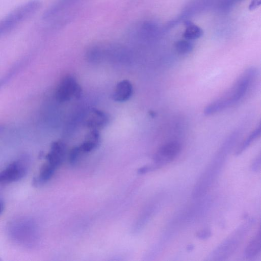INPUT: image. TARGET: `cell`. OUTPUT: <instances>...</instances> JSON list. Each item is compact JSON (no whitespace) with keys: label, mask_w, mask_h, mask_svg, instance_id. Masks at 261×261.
Masks as SVG:
<instances>
[{"label":"cell","mask_w":261,"mask_h":261,"mask_svg":"<svg viewBox=\"0 0 261 261\" xmlns=\"http://www.w3.org/2000/svg\"><path fill=\"white\" fill-rule=\"evenodd\" d=\"M26 163L22 160L14 161L0 172V184L18 181L22 178L27 172Z\"/></svg>","instance_id":"5"},{"label":"cell","mask_w":261,"mask_h":261,"mask_svg":"<svg viewBox=\"0 0 261 261\" xmlns=\"http://www.w3.org/2000/svg\"><path fill=\"white\" fill-rule=\"evenodd\" d=\"M2 129V128L1 127V126H0V130Z\"/></svg>","instance_id":"21"},{"label":"cell","mask_w":261,"mask_h":261,"mask_svg":"<svg viewBox=\"0 0 261 261\" xmlns=\"http://www.w3.org/2000/svg\"><path fill=\"white\" fill-rule=\"evenodd\" d=\"M186 27L183 37L188 40L198 39L203 35V32L201 28L190 21L185 22Z\"/></svg>","instance_id":"14"},{"label":"cell","mask_w":261,"mask_h":261,"mask_svg":"<svg viewBox=\"0 0 261 261\" xmlns=\"http://www.w3.org/2000/svg\"><path fill=\"white\" fill-rule=\"evenodd\" d=\"M256 75V69L254 67L245 70L230 88L205 108L204 114L213 115L239 102L247 93Z\"/></svg>","instance_id":"1"},{"label":"cell","mask_w":261,"mask_h":261,"mask_svg":"<svg viewBox=\"0 0 261 261\" xmlns=\"http://www.w3.org/2000/svg\"><path fill=\"white\" fill-rule=\"evenodd\" d=\"M194 249V246L193 245H189L187 246V250L189 251H191Z\"/></svg>","instance_id":"20"},{"label":"cell","mask_w":261,"mask_h":261,"mask_svg":"<svg viewBox=\"0 0 261 261\" xmlns=\"http://www.w3.org/2000/svg\"><path fill=\"white\" fill-rule=\"evenodd\" d=\"M260 155H259L253 161L252 166L251 169L254 172L258 171L260 169Z\"/></svg>","instance_id":"17"},{"label":"cell","mask_w":261,"mask_h":261,"mask_svg":"<svg viewBox=\"0 0 261 261\" xmlns=\"http://www.w3.org/2000/svg\"><path fill=\"white\" fill-rule=\"evenodd\" d=\"M39 0H30L17 6L0 19V37L7 34L28 19L40 9Z\"/></svg>","instance_id":"2"},{"label":"cell","mask_w":261,"mask_h":261,"mask_svg":"<svg viewBox=\"0 0 261 261\" xmlns=\"http://www.w3.org/2000/svg\"><path fill=\"white\" fill-rule=\"evenodd\" d=\"M81 94L82 89L75 77L71 75H67L59 84L55 96L59 102H65L73 97L79 98Z\"/></svg>","instance_id":"3"},{"label":"cell","mask_w":261,"mask_h":261,"mask_svg":"<svg viewBox=\"0 0 261 261\" xmlns=\"http://www.w3.org/2000/svg\"><path fill=\"white\" fill-rule=\"evenodd\" d=\"M261 127L260 123L250 133V134L244 140L236 149L235 154L239 155L243 152L260 135Z\"/></svg>","instance_id":"13"},{"label":"cell","mask_w":261,"mask_h":261,"mask_svg":"<svg viewBox=\"0 0 261 261\" xmlns=\"http://www.w3.org/2000/svg\"><path fill=\"white\" fill-rule=\"evenodd\" d=\"M261 4V0H252L250 2L248 9L250 11L255 10L256 8L258 7Z\"/></svg>","instance_id":"18"},{"label":"cell","mask_w":261,"mask_h":261,"mask_svg":"<svg viewBox=\"0 0 261 261\" xmlns=\"http://www.w3.org/2000/svg\"><path fill=\"white\" fill-rule=\"evenodd\" d=\"M4 210V203L3 200H0V215Z\"/></svg>","instance_id":"19"},{"label":"cell","mask_w":261,"mask_h":261,"mask_svg":"<svg viewBox=\"0 0 261 261\" xmlns=\"http://www.w3.org/2000/svg\"><path fill=\"white\" fill-rule=\"evenodd\" d=\"M261 236L260 229L256 233L246 246L244 254L248 258H253L260 252Z\"/></svg>","instance_id":"12"},{"label":"cell","mask_w":261,"mask_h":261,"mask_svg":"<svg viewBox=\"0 0 261 261\" xmlns=\"http://www.w3.org/2000/svg\"><path fill=\"white\" fill-rule=\"evenodd\" d=\"M79 0H57L43 13L42 18L48 20L53 18L66 8L74 4Z\"/></svg>","instance_id":"11"},{"label":"cell","mask_w":261,"mask_h":261,"mask_svg":"<svg viewBox=\"0 0 261 261\" xmlns=\"http://www.w3.org/2000/svg\"><path fill=\"white\" fill-rule=\"evenodd\" d=\"M238 235L233 234L230 237L224 241L212 253L211 256L213 259L221 260L231 255L236 249L239 244V237Z\"/></svg>","instance_id":"7"},{"label":"cell","mask_w":261,"mask_h":261,"mask_svg":"<svg viewBox=\"0 0 261 261\" xmlns=\"http://www.w3.org/2000/svg\"><path fill=\"white\" fill-rule=\"evenodd\" d=\"M100 138L98 130L91 129L86 136L83 142L78 146L82 154L91 152L95 149L99 145Z\"/></svg>","instance_id":"10"},{"label":"cell","mask_w":261,"mask_h":261,"mask_svg":"<svg viewBox=\"0 0 261 261\" xmlns=\"http://www.w3.org/2000/svg\"><path fill=\"white\" fill-rule=\"evenodd\" d=\"M212 234L211 230L209 229H202L197 232L196 236L200 239H206L209 238Z\"/></svg>","instance_id":"16"},{"label":"cell","mask_w":261,"mask_h":261,"mask_svg":"<svg viewBox=\"0 0 261 261\" xmlns=\"http://www.w3.org/2000/svg\"><path fill=\"white\" fill-rule=\"evenodd\" d=\"M109 120L110 117L107 113L93 108L89 111L86 116L85 124L91 129L99 130L106 126Z\"/></svg>","instance_id":"6"},{"label":"cell","mask_w":261,"mask_h":261,"mask_svg":"<svg viewBox=\"0 0 261 261\" xmlns=\"http://www.w3.org/2000/svg\"><path fill=\"white\" fill-rule=\"evenodd\" d=\"M133 92L131 83L128 80H123L117 84L113 93V98L118 102H124L130 98Z\"/></svg>","instance_id":"9"},{"label":"cell","mask_w":261,"mask_h":261,"mask_svg":"<svg viewBox=\"0 0 261 261\" xmlns=\"http://www.w3.org/2000/svg\"><path fill=\"white\" fill-rule=\"evenodd\" d=\"M175 48L180 54H187L192 51L193 45L190 40H180L175 42Z\"/></svg>","instance_id":"15"},{"label":"cell","mask_w":261,"mask_h":261,"mask_svg":"<svg viewBox=\"0 0 261 261\" xmlns=\"http://www.w3.org/2000/svg\"><path fill=\"white\" fill-rule=\"evenodd\" d=\"M65 151V146L62 142H54L51 145L49 152L46 156V163L57 169L63 161Z\"/></svg>","instance_id":"8"},{"label":"cell","mask_w":261,"mask_h":261,"mask_svg":"<svg viewBox=\"0 0 261 261\" xmlns=\"http://www.w3.org/2000/svg\"><path fill=\"white\" fill-rule=\"evenodd\" d=\"M181 150V145L177 141H171L161 146L153 156L154 166L156 168L174 160Z\"/></svg>","instance_id":"4"}]
</instances>
